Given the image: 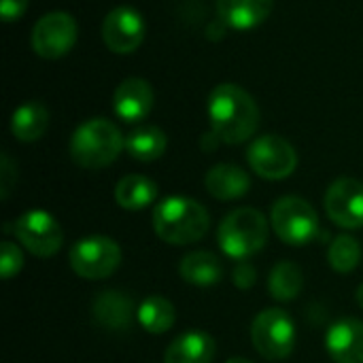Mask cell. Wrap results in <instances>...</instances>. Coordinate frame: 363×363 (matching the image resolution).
Segmentation results:
<instances>
[{
    "instance_id": "obj_1",
    "label": "cell",
    "mask_w": 363,
    "mask_h": 363,
    "mask_svg": "<svg viewBox=\"0 0 363 363\" xmlns=\"http://www.w3.org/2000/svg\"><path fill=\"white\" fill-rule=\"evenodd\" d=\"M213 134L228 145L249 140L259 125V108L249 91L234 83L217 85L208 96Z\"/></svg>"
},
{
    "instance_id": "obj_2",
    "label": "cell",
    "mask_w": 363,
    "mask_h": 363,
    "mask_svg": "<svg viewBox=\"0 0 363 363\" xmlns=\"http://www.w3.org/2000/svg\"><path fill=\"white\" fill-rule=\"evenodd\" d=\"M211 219L206 208L191 200L172 196L160 202L153 211V230L168 245H191L208 232Z\"/></svg>"
},
{
    "instance_id": "obj_3",
    "label": "cell",
    "mask_w": 363,
    "mask_h": 363,
    "mask_svg": "<svg viewBox=\"0 0 363 363\" xmlns=\"http://www.w3.org/2000/svg\"><path fill=\"white\" fill-rule=\"evenodd\" d=\"M125 140L119 128L106 119H89L81 123L70 140V155L81 168L98 170L117 160Z\"/></svg>"
},
{
    "instance_id": "obj_4",
    "label": "cell",
    "mask_w": 363,
    "mask_h": 363,
    "mask_svg": "<svg viewBox=\"0 0 363 363\" xmlns=\"http://www.w3.org/2000/svg\"><path fill=\"white\" fill-rule=\"evenodd\" d=\"M268 232L266 217L257 208L245 206L223 217L217 230V242L228 257L242 262L264 249Z\"/></svg>"
},
{
    "instance_id": "obj_5",
    "label": "cell",
    "mask_w": 363,
    "mask_h": 363,
    "mask_svg": "<svg viewBox=\"0 0 363 363\" xmlns=\"http://www.w3.org/2000/svg\"><path fill=\"white\" fill-rule=\"evenodd\" d=\"M270 219H272V230L285 245L304 247L319 236V215L302 198L287 196L277 200Z\"/></svg>"
},
{
    "instance_id": "obj_6",
    "label": "cell",
    "mask_w": 363,
    "mask_h": 363,
    "mask_svg": "<svg viewBox=\"0 0 363 363\" xmlns=\"http://www.w3.org/2000/svg\"><path fill=\"white\" fill-rule=\"evenodd\" d=\"M251 340L255 351L266 359H285L296 345V325L281 308L262 311L251 325Z\"/></svg>"
},
{
    "instance_id": "obj_7",
    "label": "cell",
    "mask_w": 363,
    "mask_h": 363,
    "mask_svg": "<svg viewBox=\"0 0 363 363\" xmlns=\"http://www.w3.org/2000/svg\"><path fill=\"white\" fill-rule=\"evenodd\" d=\"M121 264V249L113 238L87 236L70 247V268L87 281L111 277Z\"/></svg>"
},
{
    "instance_id": "obj_8",
    "label": "cell",
    "mask_w": 363,
    "mask_h": 363,
    "mask_svg": "<svg viewBox=\"0 0 363 363\" xmlns=\"http://www.w3.org/2000/svg\"><path fill=\"white\" fill-rule=\"evenodd\" d=\"M247 160L249 166L255 170V174L268 181L287 179L298 166L296 149L291 147L289 140L277 134H266L255 138L247 151Z\"/></svg>"
},
{
    "instance_id": "obj_9",
    "label": "cell",
    "mask_w": 363,
    "mask_h": 363,
    "mask_svg": "<svg viewBox=\"0 0 363 363\" xmlns=\"http://www.w3.org/2000/svg\"><path fill=\"white\" fill-rule=\"evenodd\" d=\"M77 43V21L70 13L53 11L43 15L30 36V45L36 55L45 60H57L66 55Z\"/></svg>"
},
{
    "instance_id": "obj_10",
    "label": "cell",
    "mask_w": 363,
    "mask_h": 363,
    "mask_svg": "<svg viewBox=\"0 0 363 363\" xmlns=\"http://www.w3.org/2000/svg\"><path fill=\"white\" fill-rule=\"evenodd\" d=\"M15 236L17 240L36 257H51L60 251L64 232L60 223L45 211L34 208L23 213L15 221Z\"/></svg>"
},
{
    "instance_id": "obj_11",
    "label": "cell",
    "mask_w": 363,
    "mask_h": 363,
    "mask_svg": "<svg viewBox=\"0 0 363 363\" xmlns=\"http://www.w3.org/2000/svg\"><path fill=\"white\" fill-rule=\"evenodd\" d=\"M328 217L347 230L363 228V183L357 179H338L325 194Z\"/></svg>"
},
{
    "instance_id": "obj_12",
    "label": "cell",
    "mask_w": 363,
    "mask_h": 363,
    "mask_svg": "<svg viewBox=\"0 0 363 363\" xmlns=\"http://www.w3.org/2000/svg\"><path fill=\"white\" fill-rule=\"evenodd\" d=\"M145 38L143 15L132 6H115L102 21V40L113 53H132Z\"/></svg>"
},
{
    "instance_id": "obj_13",
    "label": "cell",
    "mask_w": 363,
    "mask_h": 363,
    "mask_svg": "<svg viewBox=\"0 0 363 363\" xmlns=\"http://www.w3.org/2000/svg\"><path fill=\"white\" fill-rule=\"evenodd\" d=\"M153 100H155L153 87L140 77H130L117 85L113 94V108L117 117L132 123L145 119L151 113Z\"/></svg>"
},
{
    "instance_id": "obj_14",
    "label": "cell",
    "mask_w": 363,
    "mask_h": 363,
    "mask_svg": "<svg viewBox=\"0 0 363 363\" xmlns=\"http://www.w3.org/2000/svg\"><path fill=\"white\" fill-rule=\"evenodd\" d=\"M325 347L336 363H363V323L342 319L328 332Z\"/></svg>"
},
{
    "instance_id": "obj_15",
    "label": "cell",
    "mask_w": 363,
    "mask_h": 363,
    "mask_svg": "<svg viewBox=\"0 0 363 363\" xmlns=\"http://www.w3.org/2000/svg\"><path fill=\"white\" fill-rule=\"evenodd\" d=\"M274 0H217V17L232 30L247 32L268 19Z\"/></svg>"
},
{
    "instance_id": "obj_16",
    "label": "cell",
    "mask_w": 363,
    "mask_h": 363,
    "mask_svg": "<svg viewBox=\"0 0 363 363\" xmlns=\"http://www.w3.org/2000/svg\"><path fill=\"white\" fill-rule=\"evenodd\" d=\"M94 319L98 325H104L113 332H123L132 325L134 319V304L125 294L119 291H104L98 294L91 306Z\"/></svg>"
},
{
    "instance_id": "obj_17",
    "label": "cell",
    "mask_w": 363,
    "mask_h": 363,
    "mask_svg": "<svg viewBox=\"0 0 363 363\" xmlns=\"http://www.w3.org/2000/svg\"><path fill=\"white\" fill-rule=\"evenodd\" d=\"M204 185L213 198L228 202L242 198L251 187V179L242 168L234 164H217L206 172Z\"/></svg>"
},
{
    "instance_id": "obj_18",
    "label": "cell",
    "mask_w": 363,
    "mask_h": 363,
    "mask_svg": "<svg viewBox=\"0 0 363 363\" xmlns=\"http://www.w3.org/2000/svg\"><path fill=\"white\" fill-rule=\"evenodd\" d=\"M217 353L215 340L204 332H185L164 353V363H211Z\"/></svg>"
},
{
    "instance_id": "obj_19",
    "label": "cell",
    "mask_w": 363,
    "mask_h": 363,
    "mask_svg": "<svg viewBox=\"0 0 363 363\" xmlns=\"http://www.w3.org/2000/svg\"><path fill=\"white\" fill-rule=\"evenodd\" d=\"M179 272L183 277V281L198 285V287H208L221 281L223 277V266L221 259L211 253V251H194L189 255L183 257Z\"/></svg>"
},
{
    "instance_id": "obj_20",
    "label": "cell",
    "mask_w": 363,
    "mask_h": 363,
    "mask_svg": "<svg viewBox=\"0 0 363 363\" xmlns=\"http://www.w3.org/2000/svg\"><path fill=\"white\" fill-rule=\"evenodd\" d=\"M49 125V113L40 102H26L15 108L11 117V132L21 143H34L38 140Z\"/></svg>"
},
{
    "instance_id": "obj_21",
    "label": "cell",
    "mask_w": 363,
    "mask_h": 363,
    "mask_svg": "<svg viewBox=\"0 0 363 363\" xmlns=\"http://www.w3.org/2000/svg\"><path fill=\"white\" fill-rule=\"evenodd\" d=\"M157 196V185L145 174H128L115 185V200L125 211H140Z\"/></svg>"
},
{
    "instance_id": "obj_22",
    "label": "cell",
    "mask_w": 363,
    "mask_h": 363,
    "mask_svg": "<svg viewBox=\"0 0 363 363\" xmlns=\"http://www.w3.org/2000/svg\"><path fill=\"white\" fill-rule=\"evenodd\" d=\"M168 138L166 134L155 125H140L132 130L125 138L128 153L138 162H153L160 160L166 151Z\"/></svg>"
},
{
    "instance_id": "obj_23",
    "label": "cell",
    "mask_w": 363,
    "mask_h": 363,
    "mask_svg": "<svg viewBox=\"0 0 363 363\" xmlns=\"http://www.w3.org/2000/svg\"><path fill=\"white\" fill-rule=\"evenodd\" d=\"M304 287V274L294 262H279L268 279V289L274 300L289 302L300 296Z\"/></svg>"
},
{
    "instance_id": "obj_24",
    "label": "cell",
    "mask_w": 363,
    "mask_h": 363,
    "mask_svg": "<svg viewBox=\"0 0 363 363\" xmlns=\"http://www.w3.org/2000/svg\"><path fill=\"white\" fill-rule=\"evenodd\" d=\"M138 323L149 334H164L174 325V306L162 296H149L138 306Z\"/></svg>"
},
{
    "instance_id": "obj_25",
    "label": "cell",
    "mask_w": 363,
    "mask_h": 363,
    "mask_svg": "<svg viewBox=\"0 0 363 363\" xmlns=\"http://www.w3.org/2000/svg\"><path fill=\"white\" fill-rule=\"evenodd\" d=\"M328 259H330V266L336 272H351V270L357 268V264L362 259V247L353 236H347V234L338 236L330 245Z\"/></svg>"
},
{
    "instance_id": "obj_26",
    "label": "cell",
    "mask_w": 363,
    "mask_h": 363,
    "mask_svg": "<svg viewBox=\"0 0 363 363\" xmlns=\"http://www.w3.org/2000/svg\"><path fill=\"white\" fill-rule=\"evenodd\" d=\"M23 266V255L19 251L17 245L13 242H2V257H0V272H2V279L9 281L13 279Z\"/></svg>"
},
{
    "instance_id": "obj_27",
    "label": "cell",
    "mask_w": 363,
    "mask_h": 363,
    "mask_svg": "<svg viewBox=\"0 0 363 363\" xmlns=\"http://www.w3.org/2000/svg\"><path fill=\"white\" fill-rule=\"evenodd\" d=\"M232 281H234L236 287L249 289V287H253L255 281H257V270H255L247 259H242V262L236 264V268H234V272H232Z\"/></svg>"
},
{
    "instance_id": "obj_28",
    "label": "cell",
    "mask_w": 363,
    "mask_h": 363,
    "mask_svg": "<svg viewBox=\"0 0 363 363\" xmlns=\"http://www.w3.org/2000/svg\"><path fill=\"white\" fill-rule=\"evenodd\" d=\"M30 0H0V17L2 21H17L23 17Z\"/></svg>"
},
{
    "instance_id": "obj_29",
    "label": "cell",
    "mask_w": 363,
    "mask_h": 363,
    "mask_svg": "<svg viewBox=\"0 0 363 363\" xmlns=\"http://www.w3.org/2000/svg\"><path fill=\"white\" fill-rule=\"evenodd\" d=\"M15 177H17V172H15V166H13L11 157H9V155H2V164H0V189H2V200L9 198L11 187H13V183H15Z\"/></svg>"
},
{
    "instance_id": "obj_30",
    "label": "cell",
    "mask_w": 363,
    "mask_h": 363,
    "mask_svg": "<svg viewBox=\"0 0 363 363\" xmlns=\"http://www.w3.org/2000/svg\"><path fill=\"white\" fill-rule=\"evenodd\" d=\"M355 300H357V304L363 308V285L357 289V294H355Z\"/></svg>"
},
{
    "instance_id": "obj_31",
    "label": "cell",
    "mask_w": 363,
    "mask_h": 363,
    "mask_svg": "<svg viewBox=\"0 0 363 363\" xmlns=\"http://www.w3.org/2000/svg\"><path fill=\"white\" fill-rule=\"evenodd\" d=\"M225 363H253V362H249V359H245V357H232V359H228Z\"/></svg>"
}]
</instances>
